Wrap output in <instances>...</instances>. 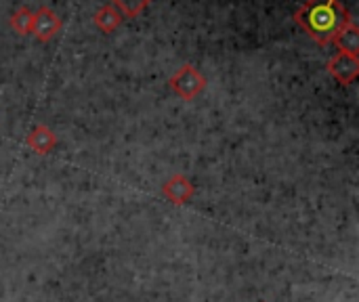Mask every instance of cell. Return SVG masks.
I'll return each instance as SVG.
<instances>
[{
    "label": "cell",
    "mask_w": 359,
    "mask_h": 302,
    "mask_svg": "<svg viewBox=\"0 0 359 302\" xmlns=\"http://www.w3.org/2000/svg\"><path fill=\"white\" fill-rule=\"evenodd\" d=\"M194 193H196V187H194V183L185 174H175V177H170L162 185V195L172 206H185V204H189L191 198H194Z\"/></svg>",
    "instance_id": "5b68a950"
},
{
    "label": "cell",
    "mask_w": 359,
    "mask_h": 302,
    "mask_svg": "<svg viewBox=\"0 0 359 302\" xmlns=\"http://www.w3.org/2000/svg\"><path fill=\"white\" fill-rule=\"evenodd\" d=\"M330 42H334L337 44V48L341 50V53H351V55H358L359 53V27L358 23L353 21V17L351 19H347L345 21V25L332 36V40Z\"/></svg>",
    "instance_id": "52a82bcc"
},
{
    "label": "cell",
    "mask_w": 359,
    "mask_h": 302,
    "mask_svg": "<svg viewBox=\"0 0 359 302\" xmlns=\"http://www.w3.org/2000/svg\"><path fill=\"white\" fill-rule=\"evenodd\" d=\"M32 19H34L32 8H29V6H21V8H17V11L13 13V17H11V27H13L17 34L25 36V34H29V29H32Z\"/></svg>",
    "instance_id": "9c48e42d"
},
{
    "label": "cell",
    "mask_w": 359,
    "mask_h": 302,
    "mask_svg": "<svg viewBox=\"0 0 359 302\" xmlns=\"http://www.w3.org/2000/svg\"><path fill=\"white\" fill-rule=\"evenodd\" d=\"M168 86L185 101L196 99L204 88H206V78L198 71V67L194 65H183L179 71H175V76H170Z\"/></svg>",
    "instance_id": "7a4b0ae2"
},
{
    "label": "cell",
    "mask_w": 359,
    "mask_h": 302,
    "mask_svg": "<svg viewBox=\"0 0 359 302\" xmlns=\"http://www.w3.org/2000/svg\"><path fill=\"white\" fill-rule=\"evenodd\" d=\"M122 17H124V15H122L114 4H105V6H101V8L95 13L93 21H95V25H97L103 34H111V32H116V29L120 27Z\"/></svg>",
    "instance_id": "ba28073f"
},
{
    "label": "cell",
    "mask_w": 359,
    "mask_h": 302,
    "mask_svg": "<svg viewBox=\"0 0 359 302\" xmlns=\"http://www.w3.org/2000/svg\"><path fill=\"white\" fill-rule=\"evenodd\" d=\"M111 2H114V6H116L122 15L135 19V17H139L154 0H111Z\"/></svg>",
    "instance_id": "30bf717a"
},
{
    "label": "cell",
    "mask_w": 359,
    "mask_h": 302,
    "mask_svg": "<svg viewBox=\"0 0 359 302\" xmlns=\"http://www.w3.org/2000/svg\"><path fill=\"white\" fill-rule=\"evenodd\" d=\"M61 29V19L57 17V13L48 6H42L40 11L34 13L32 19V29L29 34L38 40V42H48L53 40Z\"/></svg>",
    "instance_id": "3957f363"
},
{
    "label": "cell",
    "mask_w": 359,
    "mask_h": 302,
    "mask_svg": "<svg viewBox=\"0 0 359 302\" xmlns=\"http://www.w3.org/2000/svg\"><path fill=\"white\" fill-rule=\"evenodd\" d=\"M261 302H267V301H261Z\"/></svg>",
    "instance_id": "8fae6325"
},
{
    "label": "cell",
    "mask_w": 359,
    "mask_h": 302,
    "mask_svg": "<svg viewBox=\"0 0 359 302\" xmlns=\"http://www.w3.org/2000/svg\"><path fill=\"white\" fill-rule=\"evenodd\" d=\"M297 23L322 46L332 40V36L345 25L351 15L339 0H307L294 15Z\"/></svg>",
    "instance_id": "6da1fadb"
},
{
    "label": "cell",
    "mask_w": 359,
    "mask_h": 302,
    "mask_svg": "<svg viewBox=\"0 0 359 302\" xmlns=\"http://www.w3.org/2000/svg\"><path fill=\"white\" fill-rule=\"evenodd\" d=\"M25 145L38 153V156H46L57 147V135L46 126V124H38L32 128V132L25 137Z\"/></svg>",
    "instance_id": "8992f818"
},
{
    "label": "cell",
    "mask_w": 359,
    "mask_h": 302,
    "mask_svg": "<svg viewBox=\"0 0 359 302\" xmlns=\"http://www.w3.org/2000/svg\"><path fill=\"white\" fill-rule=\"evenodd\" d=\"M328 71L334 76L337 82H341L343 86H349L358 80L359 76V59L358 55L351 53H337L330 61H328Z\"/></svg>",
    "instance_id": "277c9868"
}]
</instances>
